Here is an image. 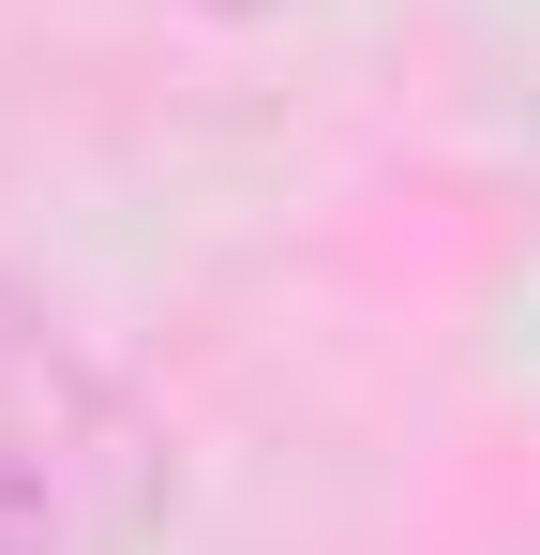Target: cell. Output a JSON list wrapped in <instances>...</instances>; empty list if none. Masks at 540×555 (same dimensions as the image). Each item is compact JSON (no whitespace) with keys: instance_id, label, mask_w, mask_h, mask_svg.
<instances>
[{"instance_id":"6da1fadb","label":"cell","mask_w":540,"mask_h":555,"mask_svg":"<svg viewBox=\"0 0 540 555\" xmlns=\"http://www.w3.org/2000/svg\"><path fill=\"white\" fill-rule=\"evenodd\" d=\"M180 526V451L166 421L76 361L46 315L0 300V541L15 555H151Z\"/></svg>"},{"instance_id":"7a4b0ae2","label":"cell","mask_w":540,"mask_h":555,"mask_svg":"<svg viewBox=\"0 0 540 555\" xmlns=\"http://www.w3.org/2000/svg\"><path fill=\"white\" fill-rule=\"evenodd\" d=\"M195 15H285V0H195Z\"/></svg>"},{"instance_id":"3957f363","label":"cell","mask_w":540,"mask_h":555,"mask_svg":"<svg viewBox=\"0 0 540 555\" xmlns=\"http://www.w3.org/2000/svg\"><path fill=\"white\" fill-rule=\"evenodd\" d=\"M0 555H15V541H0Z\"/></svg>"}]
</instances>
